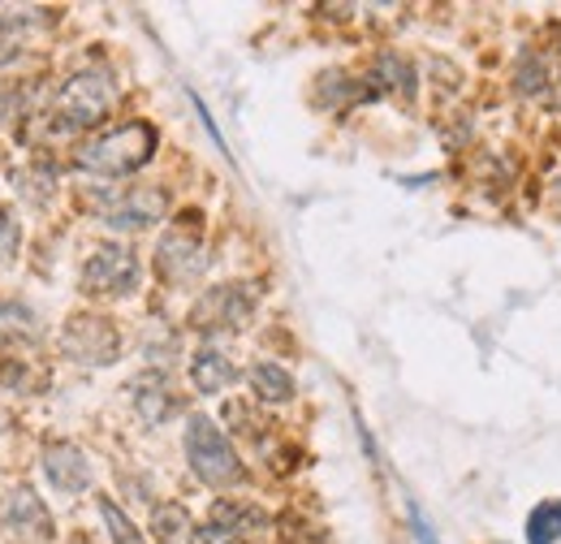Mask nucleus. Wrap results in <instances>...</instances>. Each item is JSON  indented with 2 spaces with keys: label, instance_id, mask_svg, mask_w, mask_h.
I'll return each mask as SVG.
<instances>
[{
  "label": "nucleus",
  "instance_id": "obj_1",
  "mask_svg": "<svg viewBox=\"0 0 561 544\" xmlns=\"http://www.w3.org/2000/svg\"><path fill=\"white\" fill-rule=\"evenodd\" d=\"M156 151V131L147 122H130V126H117L108 135L91 138L78 147V169L87 173H104V178H122V173H135L151 160Z\"/></svg>",
  "mask_w": 561,
  "mask_h": 544
},
{
  "label": "nucleus",
  "instance_id": "obj_2",
  "mask_svg": "<svg viewBox=\"0 0 561 544\" xmlns=\"http://www.w3.org/2000/svg\"><path fill=\"white\" fill-rule=\"evenodd\" d=\"M186 458H191L195 476L204 479V484H211V488H229V484H242L247 479L238 454H233V445L220 437V428L211 419H204V415H195L191 428H186Z\"/></svg>",
  "mask_w": 561,
  "mask_h": 544
},
{
  "label": "nucleus",
  "instance_id": "obj_3",
  "mask_svg": "<svg viewBox=\"0 0 561 544\" xmlns=\"http://www.w3.org/2000/svg\"><path fill=\"white\" fill-rule=\"evenodd\" d=\"M113 78L104 69H82L73 73L70 82L61 87L57 95V126L61 131H87V126H100L104 113L113 109Z\"/></svg>",
  "mask_w": 561,
  "mask_h": 544
},
{
  "label": "nucleus",
  "instance_id": "obj_4",
  "mask_svg": "<svg viewBox=\"0 0 561 544\" xmlns=\"http://www.w3.org/2000/svg\"><path fill=\"white\" fill-rule=\"evenodd\" d=\"M61 350H66L70 359H78V363L104 367V363L117 359L122 338H117V329H113L104 316H73L70 325H66V333H61Z\"/></svg>",
  "mask_w": 561,
  "mask_h": 544
},
{
  "label": "nucleus",
  "instance_id": "obj_5",
  "mask_svg": "<svg viewBox=\"0 0 561 544\" xmlns=\"http://www.w3.org/2000/svg\"><path fill=\"white\" fill-rule=\"evenodd\" d=\"M95 207H100V216H104L113 229H147L151 220L164 216L169 200H164V191H156V186H126V191L100 195Z\"/></svg>",
  "mask_w": 561,
  "mask_h": 544
},
{
  "label": "nucleus",
  "instance_id": "obj_6",
  "mask_svg": "<svg viewBox=\"0 0 561 544\" xmlns=\"http://www.w3.org/2000/svg\"><path fill=\"white\" fill-rule=\"evenodd\" d=\"M251 307H255V298H251V290H247V285H220V290H208V294L195 303L191 325H195L199 333L242 329V325H247V316H251Z\"/></svg>",
  "mask_w": 561,
  "mask_h": 544
},
{
  "label": "nucleus",
  "instance_id": "obj_7",
  "mask_svg": "<svg viewBox=\"0 0 561 544\" xmlns=\"http://www.w3.org/2000/svg\"><path fill=\"white\" fill-rule=\"evenodd\" d=\"M87 294H130L139 285V264L126 247H100L82 269Z\"/></svg>",
  "mask_w": 561,
  "mask_h": 544
},
{
  "label": "nucleus",
  "instance_id": "obj_8",
  "mask_svg": "<svg viewBox=\"0 0 561 544\" xmlns=\"http://www.w3.org/2000/svg\"><path fill=\"white\" fill-rule=\"evenodd\" d=\"M0 523L13 536H26V541H48L53 536V514L44 510V501L31 488H18L0 501Z\"/></svg>",
  "mask_w": 561,
  "mask_h": 544
},
{
  "label": "nucleus",
  "instance_id": "obj_9",
  "mask_svg": "<svg viewBox=\"0 0 561 544\" xmlns=\"http://www.w3.org/2000/svg\"><path fill=\"white\" fill-rule=\"evenodd\" d=\"M44 476L53 479L61 492H82L91 484V463H87V454L78 445L57 441V445L44 450Z\"/></svg>",
  "mask_w": 561,
  "mask_h": 544
},
{
  "label": "nucleus",
  "instance_id": "obj_10",
  "mask_svg": "<svg viewBox=\"0 0 561 544\" xmlns=\"http://www.w3.org/2000/svg\"><path fill=\"white\" fill-rule=\"evenodd\" d=\"M156 264H160V272H164L169 281H186V276H195V272H199V234H195V225H191V229L178 225V229L160 242Z\"/></svg>",
  "mask_w": 561,
  "mask_h": 544
},
{
  "label": "nucleus",
  "instance_id": "obj_11",
  "mask_svg": "<svg viewBox=\"0 0 561 544\" xmlns=\"http://www.w3.org/2000/svg\"><path fill=\"white\" fill-rule=\"evenodd\" d=\"M135 407H139L142 423H164L173 415V394H169L164 376H139L135 381Z\"/></svg>",
  "mask_w": 561,
  "mask_h": 544
},
{
  "label": "nucleus",
  "instance_id": "obj_12",
  "mask_svg": "<svg viewBox=\"0 0 561 544\" xmlns=\"http://www.w3.org/2000/svg\"><path fill=\"white\" fill-rule=\"evenodd\" d=\"M191 381L199 394H220L225 385H233V363L220 350H199L191 363Z\"/></svg>",
  "mask_w": 561,
  "mask_h": 544
},
{
  "label": "nucleus",
  "instance_id": "obj_13",
  "mask_svg": "<svg viewBox=\"0 0 561 544\" xmlns=\"http://www.w3.org/2000/svg\"><path fill=\"white\" fill-rule=\"evenodd\" d=\"M211 523H216V528H229V532H238V536H251V532H260V528H264V514H260L255 506L216 501V510H211Z\"/></svg>",
  "mask_w": 561,
  "mask_h": 544
},
{
  "label": "nucleus",
  "instance_id": "obj_14",
  "mask_svg": "<svg viewBox=\"0 0 561 544\" xmlns=\"http://www.w3.org/2000/svg\"><path fill=\"white\" fill-rule=\"evenodd\" d=\"M251 385H255V394H260L264 403H289V398H294V381H289V372L277 367V363H260V367L251 372Z\"/></svg>",
  "mask_w": 561,
  "mask_h": 544
},
{
  "label": "nucleus",
  "instance_id": "obj_15",
  "mask_svg": "<svg viewBox=\"0 0 561 544\" xmlns=\"http://www.w3.org/2000/svg\"><path fill=\"white\" fill-rule=\"evenodd\" d=\"M186 528H191V514H186L182 506L164 501V506H156V510H151V536H156L160 544H178Z\"/></svg>",
  "mask_w": 561,
  "mask_h": 544
},
{
  "label": "nucleus",
  "instance_id": "obj_16",
  "mask_svg": "<svg viewBox=\"0 0 561 544\" xmlns=\"http://www.w3.org/2000/svg\"><path fill=\"white\" fill-rule=\"evenodd\" d=\"M527 541L531 544H553L561 541V501H545L531 523H527Z\"/></svg>",
  "mask_w": 561,
  "mask_h": 544
},
{
  "label": "nucleus",
  "instance_id": "obj_17",
  "mask_svg": "<svg viewBox=\"0 0 561 544\" xmlns=\"http://www.w3.org/2000/svg\"><path fill=\"white\" fill-rule=\"evenodd\" d=\"M100 514H104V523H108V532H113V544H142V536L135 532V523H130L108 497L100 501Z\"/></svg>",
  "mask_w": 561,
  "mask_h": 544
},
{
  "label": "nucleus",
  "instance_id": "obj_18",
  "mask_svg": "<svg viewBox=\"0 0 561 544\" xmlns=\"http://www.w3.org/2000/svg\"><path fill=\"white\" fill-rule=\"evenodd\" d=\"M18 242H22V234H18V220H13V212L0 204V260H13L18 256Z\"/></svg>",
  "mask_w": 561,
  "mask_h": 544
},
{
  "label": "nucleus",
  "instance_id": "obj_19",
  "mask_svg": "<svg viewBox=\"0 0 561 544\" xmlns=\"http://www.w3.org/2000/svg\"><path fill=\"white\" fill-rule=\"evenodd\" d=\"M18 44H22V22H13V18H0V66L18 57Z\"/></svg>",
  "mask_w": 561,
  "mask_h": 544
},
{
  "label": "nucleus",
  "instance_id": "obj_20",
  "mask_svg": "<svg viewBox=\"0 0 561 544\" xmlns=\"http://www.w3.org/2000/svg\"><path fill=\"white\" fill-rule=\"evenodd\" d=\"M195 544H251V536H238V532H229V528H216V523H208V528L195 536Z\"/></svg>",
  "mask_w": 561,
  "mask_h": 544
},
{
  "label": "nucleus",
  "instance_id": "obj_21",
  "mask_svg": "<svg viewBox=\"0 0 561 544\" xmlns=\"http://www.w3.org/2000/svg\"><path fill=\"white\" fill-rule=\"evenodd\" d=\"M4 113H9V91L0 87V122H4Z\"/></svg>",
  "mask_w": 561,
  "mask_h": 544
},
{
  "label": "nucleus",
  "instance_id": "obj_22",
  "mask_svg": "<svg viewBox=\"0 0 561 544\" xmlns=\"http://www.w3.org/2000/svg\"><path fill=\"white\" fill-rule=\"evenodd\" d=\"M553 195H558V204H561V182H558V186H553Z\"/></svg>",
  "mask_w": 561,
  "mask_h": 544
}]
</instances>
